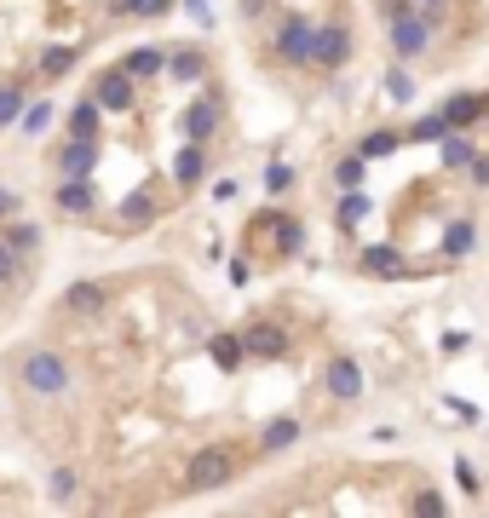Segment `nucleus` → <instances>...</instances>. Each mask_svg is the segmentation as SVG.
<instances>
[{
    "instance_id": "1",
    "label": "nucleus",
    "mask_w": 489,
    "mask_h": 518,
    "mask_svg": "<svg viewBox=\"0 0 489 518\" xmlns=\"http://www.w3.org/2000/svg\"><path fill=\"white\" fill-rule=\"evenodd\" d=\"M438 29H443V18L426 12V6H415V0H403L397 12H386V41H392L397 64H420L432 52V41H438Z\"/></svg>"
},
{
    "instance_id": "2",
    "label": "nucleus",
    "mask_w": 489,
    "mask_h": 518,
    "mask_svg": "<svg viewBox=\"0 0 489 518\" xmlns=\"http://www.w3.org/2000/svg\"><path fill=\"white\" fill-rule=\"evenodd\" d=\"M12 375H18V386H24L29 398H64L75 369H70V357L58 352V346H29V352L18 357Z\"/></svg>"
},
{
    "instance_id": "3",
    "label": "nucleus",
    "mask_w": 489,
    "mask_h": 518,
    "mask_svg": "<svg viewBox=\"0 0 489 518\" xmlns=\"http://www.w3.org/2000/svg\"><path fill=\"white\" fill-rule=\"evenodd\" d=\"M236 472H242V449H231V444H202V449H190V461H185V495L225 490Z\"/></svg>"
},
{
    "instance_id": "4",
    "label": "nucleus",
    "mask_w": 489,
    "mask_h": 518,
    "mask_svg": "<svg viewBox=\"0 0 489 518\" xmlns=\"http://www.w3.org/2000/svg\"><path fill=\"white\" fill-rule=\"evenodd\" d=\"M271 52H277L282 64H294V70H311V35H317V18H305V12H277L271 18Z\"/></svg>"
},
{
    "instance_id": "5",
    "label": "nucleus",
    "mask_w": 489,
    "mask_h": 518,
    "mask_svg": "<svg viewBox=\"0 0 489 518\" xmlns=\"http://www.w3.org/2000/svg\"><path fill=\"white\" fill-rule=\"evenodd\" d=\"M351 24L346 18H328V24H317V35H311V70H323V75H334V70H346L351 64Z\"/></svg>"
},
{
    "instance_id": "6",
    "label": "nucleus",
    "mask_w": 489,
    "mask_h": 518,
    "mask_svg": "<svg viewBox=\"0 0 489 518\" xmlns=\"http://www.w3.org/2000/svg\"><path fill=\"white\" fill-rule=\"evenodd\" d=\"M323 392H328L334 403H357L363 392H369V380H363V363H357L351 352H334V357L323 363Z\"/></svg>"
},
{
    "instance_id": "7",
    "label": "nucleus",
    "mask_w": 489,
    "mask_h": 518,
    "mask_svg": "<svg viewBox=\"0 0 489 518\" xmlns=\"http://www.w3.org/2000/svg\"><path fill=\"white\" fill-rule=\"evenodd\" d=\"M87 93L98 98V110H104V116H127V110L139 104V81L116 64V70H98V81L87 87Z\"/></svg>"
},
{
    "instance_id": "8",
    "label": "nucleus",
    "mask_w": 489,
    "mask_h": 518,
    "mask_svg": "<svg viewBox=\"0 0 489 518\" xmlns=\"http://www.w3.org/2000/svg\"><path fill=\"white\" fill-rule=\"evenodd\" d=\"M219 127H225V98H219V93H202V98H190V104H185V116H179V139L208 144Z\"/></svg>"
},
{
    "instance_id": "9",
    "label": "nucleus",
    "mask_w": 489,
    "mask_h": 518,
    "mask_svg": "<svg viewBox=\"0 0 489 518\" xmlns=\"http://www.w3.org/2000/svg\"><path fill=\"white\" fill-rule=\"evenodd\" d=\"M357 271H363V277H380V283H403V277H409V259H403V248H392V242H369V248L357 254Z\"/></svg>"
},
{
    "instance_id": "10",
    "label": "nucleus",
    "mask_w": 489,
    "mask_h": 518,
    "mask_svg": "<svg viewBox=\"0 0 489 518\" xmlns=\"http://www.w3.org/2000/svg\"><path fill=\"white\" fill-rule=\"evenodd\" d=\"M438 116L449 121V133H472V127L489 116V93H455V98H443Z\"/></svg>"
},
{
    "instance_id": "11",
    "label": "nucleus",
    "mask_w": 489,
    "mask_h": 518,
    "mask_svg": "<svg viewBox=\"0 0 489 518\" xmlns=\"http://www.w3.org/2000/svg\"><path fill=\"white\" fill-rule=\"evenodd\" d=\"M52 208L64 213V219H93L98 185H93V179H58V196H52Z\"/></svg>"
},
{
    "instance_id": "12",
    "label": "nucleus",
    "mask_w": 489,
    "mask_h": 518,
    "mask_svg": "<svg viewBox=\"0 0 489 518\" xmlns=\"http://www.w3.org/2000/svg\"><path fill=\"white\" fill-rule=\"evenodd\" d=\"M58 179H93L98 173V139H64L58 150Z\"/></svg>"
},
{
    "instance_id": "13",
    "label": "nucleus",
    "mask_w": 489,
    "mask_h": 518,
    "mask_svg": "<svg viewBox=\"0 0 489 518\" xmlns=\"http://www.w3.org/2000/svg\"><path fill=\"white\" fill-rule=\"evenodd\" d=\"M208 179V144H196V139H179V156H173V185L185 190H196Z\"/></svg>"
},
{
    "instance_id": "14",
    "label": "nucleus",
    "mask_w": 489,
    "mask_h": 518,
    "mask_svg": "<svg viewBox=\"0 0 489 518\" xmlns=\"http://www.w3.org/2000/svg\"><path fill=\"white\" fill-rule=\"evenodd\" d=\"M242 346H248V357H288V346H294V340H288V329H282V323H265V317H259V323H248V329H242Z\"/></svg>"
},
{
    "instance_id": "15",
    "label": "nucleus",
    "mask_w": 489,
    "mask_h": 518,
    "mask_svg": "<svg viewBox=\"0 0 489 518\" xmlns=\"http://www.w3.org/2000/svg\"><path fill=\"white\" fill-rule=\"evenodd\" d=\"M208 357L219 375H236L242 363H248V346H242V329H213L208 334Z\"/></svg>"
},
{
    "instance_id": "16",
    "label": "nucleus",
    "mask_w": 489,
    "mask_h": 518,
    "mask_svg": "<svg viewBox=\"0 0 489 518\" xmlns=\"http://www.w3.org/2000/svg\"><path fill=\"white\" fill-rule=\"evenodd\" d=\"M156 219H162L156 190H127V196H121V231H150Z\"/></svg>"
},
{
    "instance_id": "17",
    "label": "nucleus",
    "mask_w": 489,
    "mask_h": 518,
    "mask_svg": "<svg viewBox=\"0 0 489 518\" xmlns=\"http://www.w3.org/2000/svg\"><path fill=\"white\" fill-rule=\"evenodd\" d=\"M374 213V196H369V185H357V190H340V208H334V225H340V231H357V225H363V219H369Z\"/></svg>"
},
{
    "instance_id": "18",
    "label": "nucleus",
    "mask_w": 489,
    "mask_h": 518,
    "mask_svg": "<svg viewBox=\"0 0 489 518\" xmlns=\"http://www.w3.org/2000/svg\"><path fill=\"white\" fill-rule=\"evenodd\" d=\"M98 127H104V110H98L93 93H81L75 98V110L64 116V133H70V139H98Z\"/></svg>"
},
{
    "instance_id": "19",
    "label": "nucleus",
    "mask_w": 489,
    "mask_h": 518,
    "mask_svg": "<svg viewBox=\"0 0 489 518\" xmlns=\"http://www.w3.org/2000/svg\"><path fill=\"white\" fill-rule=\"evenodd\" d=\"M167 75H173V81H185V87H196V81L208 75V52H202V47H173V52H167Z\"/></svg>"
},
{
    "instance_id": "20",
    "label": "nucleus",
    "mask_w": 489,
    "mask_h": 518,
    "mask_svg": "<svg viewBox=\"0 0 489 518\" xmlns=\"http://www.w3.org/2000/svg\"><path fill=\"white\" fill-rule=\"evenodd\" d=\"M472 242H478V225H472V219H449V225H443V236H438V254L455 265V259L472 254Z\"/></svg>"
},
{
    "instance_id": "21",
    "label": "nucleus",
    "mask_w": 489,
    "mask_h": 518,
    "mask_svg": "<svg viewBox=\"0 0 489 518\" xmlns=\"http://www.w3.org/2000/svg\"><path fill=\"white\" fill-rule=\"evenodd\" d=\"M64 306H70L75 317H98V311L110 306V288L104 283H70L64 288Z\"/></svg>"
},
{
    "instance_id": "22",
    "label": "nucleus",
    "mask_w": 489,
    "mask_h": 518,
    "mask_svg": "<svg viewBox=\"0 0 489 518\" xmlns=\"http://www.w3.org/2000/svg\"><path fill=\"white\" fill-rule=\"evenodd\" d=\"M294 444H300V421L294 415H277V421L259 432V455H288Z\"/></svg>"
},
{
    "instance_id": "23",
    "label": "nucleus",
    "mask_w": 489,
    "mask_h": 518,
    "mask_svg": "<svg viewBox=\"0 0 489 518\" xmlns=\"http://www.w3.org/2000/svg\"><path fill=\"white\" fill-rule=\"evenodd\" d=\"M121 70L133 75V81H156V75H167V52L162 47H133L121 58Z\"/></svg>"
},
{
    "instance_id": "24",
    "label": "nucleus",
    "mask_w": 489,
    "mask_h": 518,
    "mask_svg": "<svg viewBox=\"0 0 489 518\" xmlns=\"http://www.w3.org/2000/svg\"><path fill=\"white\" fill-rule=\"evenodd\" d=\"M438 156L449 173H466L472 167V156H478V144H472V133H443L438 139Z\"/></svg>"
},
{
    "instance_id": "25",
    "label": "nucleus",
    "mask_w": 489,
    "mask_h": 518,
    "mask_svg": "<svg viewBox=\"0 0 489 518\" xmlns=\"http://www.w3.org/2000/svg\"><path fill=\"white\" fill-rule=\"evenodd\" d=\"M75 64H81V41H64V47H47V52H41V64H35V75H47V81H58V75H70Z\"/></svg>"
},
{
    "instance_id": "26",
    "label": "nucleus",
    "mask_w": 489,
    "mask_h": 518,
    "mask_svg": "<svg viewBox=\"0 0 489 518\" xmlns=\"http://www.w3.org/2000/svg\"><path fill=\"white\" fill-rule=\"evenodd\" d=\"M392 150H403V133H397V127H369V133L357 139V156H369V162H386Z\"/></svg>"
},
{
    "instance_id": "27",
    "label": "nucleus",
    "mask_w": 489,
    "mask_h": 518,
    "mask_svg": "<svg viewBox=\"0 0 489 518\" xmlns=\"http://www.w3.org/2000/svg\"><path fill=\"white\" fill-rule=\"evenodd\" d=\"M47 501H52V507H75V501H81V472H75V467H52Z\"/></svg>"
},
{
    "instance_id": "28",
    "label": "nucleus",
    "mask_w": 489,
    "mask_h": 518,
    "mask_svg": "<svg viewBox=\"0 0 489 518\" xmlns=\"http://www.w3.org/2000/svg\"><path fill=\"white\" fill-rule=\"evenodd\" d=\"M52 121H58L52 98H29V104H24V116H18V133H24V139H41Z\"/></svg>"
},
{
    "instance_id": "29",
    "label": "nucleus",
    "mask_w": 489,
    "mask_h": 518,
    "mask_svg": "<svg viewBox=\"0 0 489 518\" xmlns=\"http://www.w3.org/2000/svg\"><path fill=\"white\" fill-rule=\"evenodd\" d=\"M162 12H173V0H110V18H139V24H150Z\"/></svg>"
},
{
    "instance_id": "30",
    "label": "nucleus",
    "mask_w": 489,
    "mask_h": 518,
    "mask_svg": "<svg viewBox=\"0 0 489 518\" xmlns=\"http://www.w3.org/2000/svg\"><path fill=\"white\" fill-rule=\"evenodd\" d=\"M334 185H340V190L369 185V156H357V150H351V156H340V162H334Z\"/></svg>"
},
{
    "instance_id": "31",
    "label": "nucleus",
    "mask_w": 489,
    "mask_h": 518,
    "mask_svg": "<svg viewBox=\"0 0 489 518\" xmlns=\"http://www.w3.org/2000/svg\"><path fill=\"white\" fill-rule=\"evenodd\" d=\"M443 133H449V121L432 110V116H420V121H409V127H403V144H438Z\"/></svg>"
},
{
    "instance_id": "32",
    "label": "nucleus",
    "mask_w": 489,
    "mask_h": 518,
    "mask_svg": "<svg viewBox=\"0 0 489 518\" xmlns=\"http://www.w3.org/2000/svg\"><path fill=\"white\" fill-rule=\"evenodd\" d=\"M0 236H6V242H12L18 254H29V248H41V231H35L29 219H18V213H12V219H0Z\"/></svg>"
},
{
    "instance_id": "33",
    "label": "nucleus",
    "mask_w": 489,
    "mask_h": 518,
    "mask_svg": "<svg viewBox=\"0 0 489 518\" xmlns=\"http://www.w3.org/2000/svg\"><path fill=\"white\" fill-rule=\"evenodd\" d=\"M277 248H282L277 259H294V254H305V225H300V219H288V213H277Z\"/></svg>"
},
{
    "instance_id": "34",
    "label": "nucleus",
    "mask_w": 489,
    "mask_h": 518,
    "mask_svg": "<svg viewBox=\"0 0 489 518\" xmlns=\"http://www.w3.org/2000/svg\"><path fill=\"white\" fill-rule=\"evenodd\" d=\"M24 104H29L24 81H6V87H0V127H18V116H24Z\"/></svg>"
},
{
    "instance_id": "35",
    "label": "nucleus",
    "mask_w": 489,
    "mask_h": 518,
    "mask_svg": "<svg viewBox=\"0 0 489 518\" xmlns=\"http://www.w3.org/2000/svg\"><path fill=\"white\" fill-rule=\"evenodd\" d=\"M386 98H392V104H415V75H409V64L386 70Z\"/></svg>"
},
{
    "instance_id": "36",
    "label": "nucleus",
    "mask_w": 489,
    "mask_h": 518,
    "mask_svg": "<svg viewBox=\"0 0 489 518\" xmlns=\"http://www.w3.org/2000/svg\"><path fill=\"white\" fill-rule=\"evenodd\" d=\"M24 283V259H18V248L0 236V288H18Z\"/></svg>"
},
{
    "instance_id": "37",
    "label": "nucleus",
    "mask_w": 489,
    "mask_h": 518,
    "mask_svg": "<svg viewBox=\"0 0 489 518\" xmlns=\"http://www.w3.org/2000/svg\"><path fill=\"white\" fill-rule=\"evenodd\" d=\"M265 190H271V196H288V190H294V167H288V162H265Z\"/></svg>"
},
{
    "instance_id": "38",
    "label": "nucleus",
    "mask_w": 489,
    "mask_h": 518,
    "mask_svg": "<svg viewBox=\"0 0 489 518\" xmlns=\"http://www.w3.org/2000/svg\"><path fill=\"white\" fill-rule=\"evenodd\" d=\"M455 484H461V495H478V472H472V461H455Z\"/></svg>"
},
{
    "instance_id": "39",
    "label": "nucleus",
    "mask_w": 489,
    "mask_h": 518,
    "mask_svg": "<svg viewBox=\"0 0 489 518\" xmlns=\"http://www.w3.org/2000/svg\"><path fill=\"white\" fill-rule=\"evenodd\" d=\"M409 507H415V513H443V495H438V490H420Z\"/></svg>"
},
{
    "instance_id": "40",
    "label": "nucleus",
    "mask_w": 489,
    "mask_h": 518,
    "mask_svg": "<svg viewBox=\"0 0 489 518\" xmlns=\"http://www.w3.org/2000/svg\"><path fill=\"white\" fill-rule=\"evenodd\" d=\"M466 173H472V185H478V190H489V156H484V150L472 156V167H466Z\"/></svg>"
},
{
    "instance_id": "41",
    "label": "nucleus",
    "mask_w": 489,
    "mask_h": 518,
    "mask_svg": "<svg viewBox=\"0 0 489 518\" xmlns=\"http://www.w3.org/2000/svg\"><path fill=\"white\" fill-rule=\"evenodd\" d=\"M18 208H24V196H18L12 185H0V219H12Z\"/></svg>"
},
{
    "instance_id": "42",
    "label": "nucleus",
    "mask_w": 489,
    "mask_h": 518,
    "mask_svg": "<svg viewBox=\"0 0 489 518\" xmlns=\"http://www.w3.org/2000/svg\"><path fill=\"white\" fill-rule=\"evenodd\" d=\"M271 6H277V0H242V18H254V24H259V18H265Z\"/></svg>"
},
{
    "instance_id": "43",
    "label": "nucleus",
    "mask_w": 489,
    "mask_h": 518,
    "mask_svg": "<svg viewBox=\"0 0 489 518\" xmlns=\"http://www.w3.org/2000/svg\"><path fill=\"white\" fill-rule=\"evenodd\" d=\"M236 190H242L236 179H213V196H219V202H236Z\"/></svg>"
},
{
    "instance_id": "44",
    "label": "nucleus",
    "mask_w": 489,
    "mask_h": 518,
    "mask_svg": "<svg viewBox=\"0 0 489 518\" xmlns=\"http://www.w3.org/2000/svg\"><path fill=\"white\" fill-rule=\"evenodd\" d=\"M415 6H426V12H438V18H443V6H449V0H415Z\"/></svg>"
},
{
    "instance_id": "45",
    "label": "nucleus",
    "mask_w": 489,
    "mask_h": 518,
    "mask_svg": "<svg viewBox=\"0 0 489 518\" xmlns=\"http://www.w3.org/2000/svg\"><path fill=\"white\" fill-rule=\"evenodd\" d=\"M185 6H190V12H202V0H185Z\"/></svg>"
}]
</instances>
